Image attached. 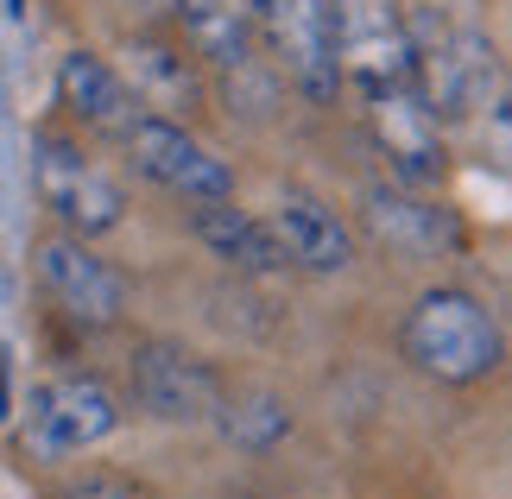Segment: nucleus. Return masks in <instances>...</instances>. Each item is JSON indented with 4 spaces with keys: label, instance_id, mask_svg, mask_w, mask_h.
Listing matches in <instances>:
<instances>
[{
    "label": "nucleus",
    "instance_id": "nucleus-1",
    "mask_svg": "<svg viewBox=\"0 0 512 499\" xmlns=\"http://www.w3.org/2000/svg\"><path fill=\"white\" fill-rule=\"evenodd\" d=\"M411 19V83H418L424 108L437 121H475L487 108V95L500 83V51L487 26L462 7H424V13H405Z\"/></svg>",
    "mask_w": 512,
    "mask_h": 499
},
{
    "label": "nucleus",
    "instance_id": "nucleus-2",
    "mask_svg": "<svg viewBox=\"0 0 512 499\" xmlns=\"http://www.w3.org/2000/svg\"><path fill=\"white\" fill-rule=\"evenodd\" d=\"M399 348H405V361L424 379H437V386H475V379H487L500 367L506 335H500L494 310H487L475 291L437 285L411 304L405 329H399Z\"/></svg>",
    "mask_w": 512,
    "mask_h": 499
},
{
    "label": "nucleus",
    "instance_id": "nucleus-3",
    "mask_svg": "<svg viewBox=\"0 0 512 499\" xmlns=\"http://www.w3.org/2000/svg\"><path fill=\"white\" fill-rule=\"evenodd\" d=\"M253 51L285 76L304 102H336L342 64H336V19L329 0H253Z\"/></svg>",
    "mask_w": 512,
    "mask_h": 499
},
{
    "label": "nucleus",
    "instance_id": "nucleus-4",
    "mask_svg": "<svg viewBox=\"0 0 512 499\" xmlns=\"http://www.w3.org/2000/svg\"><path fill=\"white\" fill-rule=\"evenodd\" d=\"M329 19H336L342 89H354V102L411 83V19L399 0H329Z\"/></svg>",
    "mask_w": 512,
    "mask_h": 499
},
{
    "label": "nucleus",
    "instance_id": "nucleus-5",
    "mask_svg": "<svg viewBox=\"0 0 512 499\" xmlns=\"http://www.w3.org/2000/svg\"><path fill=\"white\" fill-rule=\"evenodd\" d=\"M32 184H38V203H45L76 241H95V234L121 228V215H127L121 184H114L83 146H70L64 133L32 139Z\"/></svg>",
    "mask_w": 512,
    "mask_h": 499
},
{
    "label": "nucleus",
    "instance_id": "nucleus-6",
    "mask_svg": "<svg viewBox=\"0 0 512 499\" xmlns=\"http://www.w3.org/2000/svg\"><path fill=\"white\" fill-rule=\"evenodd\" d=\"M114 430H121L114 392L89 373H64V379H45V386L32 392L26 430L19 436H26V449L38 462H64V455H83L95 443H108Z\"/></svg>",
    "mask_w": 512,
    "mask_h": 499
},
{
    "label": "nucleus",
    "instance_id": "nucleus-7",
    "mask_svg": "<svg viewBox=\"0 0 512 499\" xmlns=\"http://www.w3.org/2000/svg\"><path fill=\"white\" fill-rule=\"evenodd\" d=\"M38 285L76 329H114L127 316V278L76 234H45L38 241Z\"/></svg>",
    "mask_w": 512,
    "mask_h": 499
},
{
    "label": "nucleus",
    "instance_id": "nucleus-8",
    "mask_svg": "<svg viewBox=\"0 0 512 499\" xmlns=\"http://www.w3.org/2000/svg\"><path fill=\"white\" fill-rule=\"evenodd\" d=\"M121 152L133 158V171H140L146 184L184 196V203H209V196L234 190L222 158H215L184 121H165V114H140V121L121 133Z\"/></svg>",
    "mask_w": 512,
    "mask_h": 499
},
{
    "label": "nucleus",
    "instance_id": "nucleus-9",
    "mask_svg": "<svg viewBox=\"0 0 512 499\" xmlns=\"http://www.w3.org/2000/svg\"><path fill=\"white\" fill-rule=\"evenodd\" d=\"M361 121L373 133V146H380L392 184H411V190H437L443 171H449V152H443V121L424 108L418 83L405 89H386L361 102Z\"/></svg>",
    "mask_w": 512,
    "mask_h": 499
},
{
    "label": "nucleus",
    "instance_id": "nucleus-10",
    "mask_svg": "<svg viewBox=\"0 0 512 499\" xmlns=\"http://www.w3.org/2000/svg\"><path fill=\"white\" fill-rule=\"evenodd\" d=\"M127 392L159 424H209L215 398H222V379H215L209 361H196L177 342H140L127 361Z\"/></svg>",
    "mask_w": 512,
    "mask_h": 499
},
{
    "label": "nucleus",
    "instance_id": "nucleus-11",
    "mask_svg": "<svg viewBox=\"0 0 512 499\" xmlns=\"http://www.w3.org/2000/svg\"><path fill=\"white\" fill-rule=\"evenodd\" d=\"M367 228L380 234L392 253L405 259H456L468 253V228L462 215L437 203L430 190H411V184H367Z\"/></svg>",
    "mask_w": 512,
    "mask_h": 499
},
{
    "label": "nucleus",
    "instance_id": "nucleus-12",
    "mask_svg": "<svg viewBox=\"0 0 512 499\" xmlns=\"http://www.w3.org/2000/svg\"><path fill=\"white\" fill-rule=\"evenodd\" d=\"M121 76H127L133 102H140L146 114L184 121L190 108H203V76H196V57H190L184 38H159V32L127 38V51H121Z\"/></svg>",
    "mask_w": 512,
    "mask_h": 499
},
{
    "label": "nucleus",
    "instance_id": "nucleus-13",
    "mask_svg": "<svg viewBox=\"0 0 512 499\" xmlns=\"http://www.w3.org/2000/svg\"><path fill=\"white\" fill-rule=\"evenodd\" d=\"M266 228L279 234L285 266H298V272L329 278V272H348V266H354V234H348V222H342L329 203L304 196V190H285L279 203H272Z\"/></svg>",
    "mask_w": 512,
    "mask_h": 499
},
{
    "label": "nucleus",
    "instance_id": "nucleus-14",
    "mask_svg": "<svg viewBox=\"0 0 512 499\" xmlns=\"http://www.w3.org/2000/svg\"><path fill=\"white\" fill-rule=\"evenodd\" d=\"M57 102L70 108V121H83L89 133H108V139H121L146 114L133 102L127 76L114 64H102L95 51H70L64 64H57Z\"/></svg>",
    "mask_w": 512,
    "mask_h": 499
},
{
    "label": "nucleus",
    "instance_id": "nucleus-15",
    "mask_svg": "<svg viewBox=\"0 0 512 499\" xmlns=\"http://www.w3.org/2000/svg\"><path fill=\"white\" fill-rule=\"evenodd\" d=\"M196 241L222 259V266L247 272V278L285 272V247H279V234L266 228V215L234 209L228 196H209V203H196Z\"/></svg>",
    "mask_w": 512,
    "mask_h": 499
},
{
    "label": "nucleus",
    "instance_id": "nucleus-16",
    "mask_svg": "<svg viewBox=\"0 0 512 499\" xmlns=\"http://www.w3.org/2000/svg\"><path fill=\"white\" fill-rule=\"evenodd\" d=\"M171 19L184 32L196 64L241 70L253 51V0H171Z\"/></svg>",
    "mask_w": 512,
    "mask_h": 499
},
{
    "label": "nucleus",
    "instance_id": "nucleus-17",
    "mask_svg": "<svg viewBox=\"0 0 512 499\" xmlns=\"http://www.w3.org/2000/svg\"><path fill=\"white\" fill-rule=\"evenodd\" d=\"M215 430L228 436L234 449H247V455H266L272 443H285L291 436V405L279 392H266V386H234L215 398V417H209Z\"/></svg>",
    "mask_w": 512,
    "mask_h": 499
},
{
    "label": "nucleus",
    "instance_id": "nucleus-18",
    "mask_svg": "<svg viewBox=\"0 0 512 499\" xmlns=\"http://www.w3.org/2000/svg\"><path fill=\"white\" fill-rule=\"evenodd\" d=\"M475 121H481V158L500 177H512V64L500 70V83H494V95H487V108Z\"/></svg>",
    "mask_w": 512,
    "mask_h": 499
},
{
    "label": "nucleus",
    "instance_id": "nucleus-19",
    "mask_svg": "<svg viewBox=\"0 0 512 499\" xmlns=\"http://www.w3.org/2000/svg\"><path fill=\"white\" fill-rule=\"evenodd\" d=\"M57 499H140V493H133L121 474H102V468H95V474H76V481H64V493H57Z\"/></svg>",
    "mask_w": 512,
    "mask_h": 499
},
{
    "label": "nucleus",
    "instance_id": "nucleus-20",
    "mask_svg": "<svg viewBox=\"0 0 512 499\" xmlns=\"http://www.w3.org/2000/svg\"><path fill=\"white\" fill-rule=\"evenodd\" d=\"M13 417V392H7V348H0V424Z\"/></svg>",
    "mask_w": 512,
    "mask_h": 499
},
{
    "label": "nucleus",
    "instance_id": "nucleus-21",
    "mask_svg": "<svg viewBox=\"0 0 512 499\" xmlns=\"http://www.w3.org/2000/svg\"><path fill=\"white\" fill-rule=\"evenodd\" d=\"M7 13H13V19H19V13H26V0H7Z\"/></svg>",
    "mask_w": 512,
    "mask_h": 499
}]
</instances>
